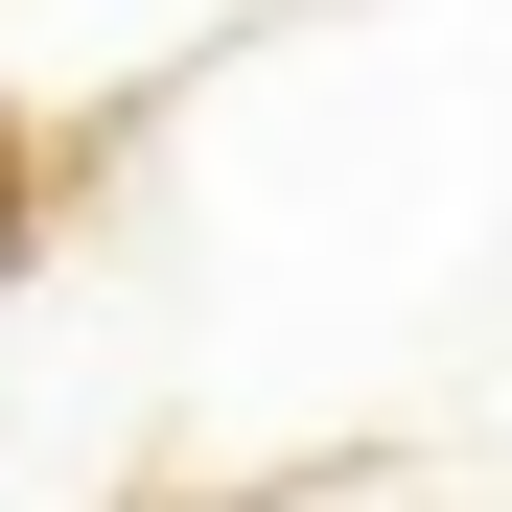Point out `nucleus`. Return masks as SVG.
<instances>
[{
  "label": "nucleus",
  "instance_id": "nucleus-3",
  "mask_svg": "<svg viewBox=\"0 0 512 512\" xmlns=\"http://www.w3.org/2000/svg\"><path fill=\"white\" fill-rule=\"evenodd\" d=\"M233 512H373V489H233Z\"/></svg>",
  "mask_w": 512,
  "mask_h": 512
},
{
  "label": "nucleus",
  "instance_id": "nucleus-1",
  "mask_svg": "<svg viewBox=\"0 0 512 512\" xmlns=\"http://www.w3.org/2000/svg\"><path fill=\"white\" fill-rule=\"evenodd\" d=\"M256 24H326V0H0V163H94L117 117H163L187 70H233Z\"/></svg>",
  "mask_w": 512,
  "mask_h": 512
},
{
  "label": "nucleus",
  "instance_id": "nucleus-2",
  "mask_svg": "<svg viewBox=\"0 0 512 512\" xmlns=\"http://www.w3.org/2000/svg\"><path fill=\"white\" fill-rule=\"evenodd\" d=\"M24 233H47V187H24V163H0V280H24Z\"/></svg>",
  "mask_w": 512,
  "mask_h": 512
}]
</instances>
